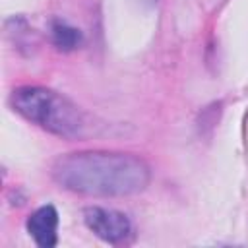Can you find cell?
I'll return each mask as SVG.
<instances>
[{"label": "cell", "mask_w": 248, "mask_h": 248, "mask_svg": "<svg viewBox=\"0 0 248 248\" xmlns=\"http://www.w3.org/2000/svg\"><path fill=\"white\" fill-rule=\"evenodd\" d=\"M52 178L66 190L85 196H134L147 188L151 170L147 163L130 153L79 151L54 161Z\"/></svg>", "instance_id": "1"}, {"label": "cell", "mask_w": 248, "mask_h": 248, "mask_svg": "<svg viewBox=\"0 0 248 248\" xmlns=\"http://www.w3.org/2000/svg\"><path fill=\"white\" fill-rule=\"evenodd\" d=\"M10 103L12 108L23 118L54 136L76 140L81 138L85 132V120L81 110L70 99L52 89L39 85L17 87L12 93Z\"/></svg>", "instance_id": "2"}, {"label": "cell", "mask_w": 248, "mask_h": 248, "mask_svg": "<svg viewBox=\"0 0 248 248\" xmlns=\"http://www.w3.org/2000/svg\"><path fill=\"white\" fill-rule=\"evenodd\" d=\"M83 221L99 238L107 242H120L132 231L130 219L116 209H107L97 205L87 207L83 211Z\"/></svg>", "instance_id": "3"}, {"label": "cell", "mask_w": 248, "mask_h": 248, "mask_svg": "<svg viewBox=\"0 0 248 248\" xmlns=\"http://www.w3.org/2000/svg\"><path fill=\"white\" fill-rule=\"evenodd\" d=\"M56 227H58V213L52 205L39 207L27 219L29 234L43 248H52L56 244Z\"/></svg>", "instance_id": "4"}, {"label": "cell", "mask_w": 248, "mask_h": 248, "mask_svg": "<svg viewBox=\"0 0 248 248\" xmlns=\"http://www.w3.org/2000/svg\"><path fill=\"white\" fill-rule=\"evenodd\" d=\"M50 35H52V43L60 48V50H74L79 43H81V33L78 27L62 21V19H54L50 25Z\"/></svg>", "instance_id": "5"}, {"label": "cell", "mask_w": 248, "mask_h": 248, "mask_svg": "<svg viewBox=\"0 0 248 248\" xmlns=\"http://www.w3.org/2000/svg\"><path fill=\"white\" fill-rule=\"evenodd\" d=\"M151 2H153V0H151Z\"/></svg>", "instance_id": "6"}]
</instances>
